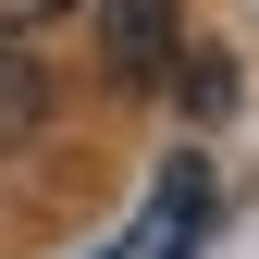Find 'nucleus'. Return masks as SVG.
Wrapping results in <instances>:
<instances>
[{
	"label": "nucleus",
	"mask_w": 259,
	"mask_h": 259,
	"mask_svg": "<svg viewBox=\"0 0 259 259\" xmlns=\"http://www.w3.org/2000/svg\"><path fill=\"white\" fill-rule=\"evenodd\" d=\"M173 37H185V0H99V62L123 87H160V74H173Z\"/></svg>",
	"instance_id": "nucleus-1"
},
{
	"label": "nucleus",
	"mask_w": 259,
	"mask_h": 259,
	"mask_svg": "<svg viewBox=\"0 0 259 259\" xmlns=\"http://www.w3.org/2000/svg\"><path fill=\"white\" fill-rule=\"evenodd\" d=\"M50 13H74V0H0V37H25V25H50Z\"/></svg>",
	"instance_id": "nucleus-4"
},
{
	"label": "nucleus",
	"mask_w": 259,
	"mask_h": 259,
	"mask_svg": "<svg viewBox=\"0 0 259 259\" xmlns=\"http://www.w3.org/2000/svg\"><path fill=\"white\" fill-rule=\"evenodd\" d=\"M198 222H210V173H198V160H173L160 198H148V222H136L111 259H198Z\"/></svg>",
	"instance_id": "nucleus-2"
},
{
	"label": "nucleus",
	"mask_w": 259,
	"mask_h": 259,
	"mask_svg": "<svg viewBox=\"0 0 259 259\" xmlns=\"http://www.w3.org/2000/svg\"><path fill=\"white\" fill-rule=\"evenodd\" d=\"M37 123H50V74H37L13 37H0V148H25Z\"/></svg>",
	"instance_id": "nucleus-3"
}]
</instances>
